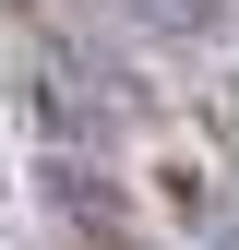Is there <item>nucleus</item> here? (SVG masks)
I'll return each mask as SVG.
<instances>
[{"mask_svg": "<svg viewBox=\"0 0 239 250\" xmlns=\"http://www.w3.org/2000/svg\"><path fill=\"white\" fill-rule=\"evenodd\" d=\"M24 119L48 131V155H96V167H108L156 107H143V83L120 72V60L72 48V36H36V48H24Z\"/></svg>", "mask_w": 239, "mask_h": 250, "instance_id": "f257e3e1", "label": "nucleus"}, {"mask_svg": "<svg viewBox=\"0 0 239 250\" xmlns=\"http://www.w3.org/2000/svg\"><path fill=\"white\" fill-rule=\"evenodd\" d=\"M167 214L191 227L203 250H239V203L215 191V179H191V167H167Z\"/></svg>", "mask_w": 239, "mask_h": 250, "instance_id": "f03ea898", "label": "nucleus"}, {"mask_svg": "<svg viewBox=\"0 0 239 250\" xmlns=\"http://www.w3.org/2000/svg\"><path fill=\"white\" fill-rule=\"evenodd\" d=\"M120 12H132L143 36H179V48H203V36H227V0H120Z\"/></svg>", "mask_w": 239, "mask_h": 250, "instance_id": "7ed1b4c3", "label": "nucleus"}, {"mask_svg": "<svg viewBox=\"0 0 239 250\" xmlns=\"http://www.w3.org/2000/svg\"><path fill=\"white\" fill-rule=\"evenodd\" d=\"M72 250H156L143 227H96V238H72Z\"/></svg>", "mask_w": 239, "mask_h": 250, "instance_id": "20e7f679", "label": "nucleus"}, {"mask_svg": "<svg viewBox=\"0 0 239 250\" xmlns=\"http://www.w3.org/2000/svg\"><path fill=\"white\" fill-rule=\"evenodd\" d=\"M0 12H12V24H48V12H60V0H0Z\"/></svg>", "mask_w": 239, "mask_h": 250, "instance_id": "39448f33", "label": "nucleus"}]
</instances>
